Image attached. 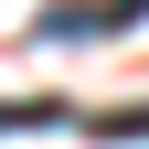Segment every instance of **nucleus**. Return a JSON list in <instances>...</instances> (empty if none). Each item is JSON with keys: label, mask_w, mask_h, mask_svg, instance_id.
Returning <instances> with one entry per match:
<instances>
[{"label": "nucleus", "mask_w": 149, "mask_h": 149, "mask_svg": "<svg viewBox=\"0 0 149 149\" xmlns=\"http://www.w3.org/2000/svg\"><path fill=\"white\" fill-rule=\"evenodd\" d=\"M128 22H149V0H53L43 43H96V32H128Z\"/></svg>", "instance_id": "f257e3e1"}, {"label": "nucleus", "mask_w": 149, "mask_h": 149, "mask_svg": "<svg viewBox=\"0 0 149 149\" xmlns=\"http://www.w3.org/2000/svg\"><path fill=\"white\" fill-rule=\"evenodd\" d=\"M96 139H149V107H117V117H96Z\"/></svg>", "instance_id": "f03ea898"}]
</instances>
